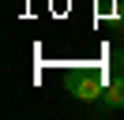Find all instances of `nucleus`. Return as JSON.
I'll return each mask as SVG.
<instances>
[{"label":"nucleus","mask_w":124,"mask_h":120,"mask_svg":"<svg viewBox=\"0 0 124 120\" xmlns=\"http://www.w3.org/2000/svg\"><path fill=\"white\" fill-rule=\"evenodd\" d=\"M105 86H109V75L101 71V68H71V71H68V94L79 98V101L101 98Z\"/></svg>","instance_id":"obj_1"},{"label":"nucleus","mask_w":124,"mask_h":120,"mask_svg":"<svg viewBox=\"0 0 124 120\" xmlns=\"http://www.w3.org/2000/svg\"><path fill=\"white\" fill-rule=\"evenodd\" d=\"M101 98H105L109 109H124V71L109 79V86H105V94H101Z\"/></svg>","instance_id":"obj_2"},{"label":"nucleus","mask_w":124,"mask_h":120,"mask_svg":"<svg viewBox=\"0 0 124 120\" xmlns=\"http://www.w3.org/2000/svg\"><path fill=\"white\" fill-rule=\"evenodd\" d=\"M116 11V0H98V15L105 19V15H113Z\"/></svg>","instance_id":"obj_3"},{"label":"nucleus","mask_w":124,"mask_h":120,"mask_svg":"<svg viewBox=\"0 0 124 120\" xmlns=\"http://www.w3.org/2000/svg\"><path fill=\"white\" fill-rule=\"evenodd\" d=\"M116 68H120V71H124V52H116Z\"/></svg>","instance_id":"obj_4"}]
</instances>
